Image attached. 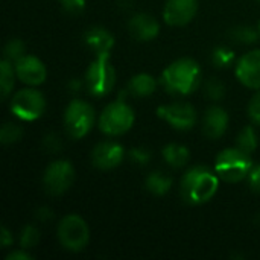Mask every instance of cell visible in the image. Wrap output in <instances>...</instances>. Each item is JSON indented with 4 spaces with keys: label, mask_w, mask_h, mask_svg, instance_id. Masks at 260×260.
<instances>
[{
    "label": "cell",
    "mask_w": 260,
    "mask_h": 260,
    "mask_svg": "<svg viewBox=\"0 0 260 260\" xmlns=\"http://www.w3.org/2000/svg\"><path fill=\"white\" fill-rule=\"evenodd\" d=\"M203 79L200 64L192 58H180L171 62L161 73V85L171 94L187 96L192 94Z\"/></svg>",
    "instance_id": "1"
},
{
    "label": "cell",
    "mask_w": 260,
    "mask_h": 260,
    "mask_svg": "<svg viewBox=\"0 0 260 260\" xmlns=\"http://www.w3.org/2000/svg\"><path fill=\"white\" fill-rule=\"evenodd\" d=\"M219 189V177L215 171L206 166H193L186 171L181 178L183 200L192 206L209 203Z\"/></svg>",
    "instance_id": "2"
},
{
    "label": "cell",
    "mask_w": 260,
    "mask_h": 260,
    "mask_svg": "<svg viewBox=\"0 0 260 260\" xmlns=\"http://www.w3.org/2000/svg\"><path fill=\"white\" fill-rule=\"evenodd\" d=\"M251 155L236 148H227L218 154L215 161V172L219 180L225 183H241L245 180L253 169Z\"/></svg>",
    "instance_id": "3"
},
{
    "label": "cell",
    "mask_w": 260,
    "mask_h": 260,
    "mask_svg": "<svg viewBox=\"0 0 260 260\" xmlns=\"http://www.w3.org/2000/svg\"><path fill=\"white\" fill-rule=\"evenodd\" d=\"M134 120L136 116L133 108L123 101H114L102 110L98 125L105 136L117 137L128 133L134 125Z\"/></svg>",
    "instance_id": "4"
},
{
    "label": "cell",
    "mask_w": 260,
    "mask_h": 260,
    "mask_svg": "<svg viewBox=\"0 0 260 260\" xmlns=\"http://www.w3.org/2000/svg\"><path fill=\"white\" fill-rule=\"evenodd\" d=\"M85 85L91 96L104 98L116 85V70L110 62V55L96 56L85 72Z\"/></svg>",
    "instance_id": "5"
},
{
    "label": "cell",
    "mask_w": 260,
    "mask_h": 260,
    "mask_svg": "<svg viewBox=\"0 0 260 260\" xmlns=\"http://www.w3.org/2000/svg\"><path fill=\"white\" fill-rule=\"evenodd\" d=\"M56 236L64 250L70 253H79L90 242V229L85 219L79 215H67L59 221Z\"/></svg>",
    "instance_id": "6"
},
{
    "label": "cell",
    "mask_w": 260,
    "mask_h": 260,
    "mask_svg": "<svg viewBox=\"0 0 260 260\" xmlns=\"http://www.w3.org/2000/svg\"><path fill=\"white\" fill-rule=\"evenodd\" d=\"M94 123H96V111L88 102L82 99H73L67 105L64 111V128L69 137L75 140L82 139L91 131Z\"/></svg>",
    "instance_id": "7"
},
{
    "label": "cell",
    "mask_w": 260,
    "mask_h": 260,
    "mask_svg": "<svg viewBox=\"0 0 260 260\" xmlns=\"http://www.w3.org/2000/svg\"><path fill=\"white\" fill-rule=\"evenodd\" d=\"M9 110L17 119L32 122L43 116L46 110V99L43 93L35 88H23L12 96Z\"/></svg>",
    "instance_id": "8"
},
{
    "label": "cell",
    "mask_w": 260,
    "mask_h": 260,
    "mask_svg": "<svg viewBox=\"0 0 260 260\" xmlns=\"http://www.w3.org/2000/svg\"><path fill=\"white\" fill-rule=\"evenodd\" d=\"M75 181V168L67 160L52 161L43 174V186L49 195L59 197L66 193Z\"/></svg>",
    "instance_id": "9"
},
{
    "label": "cell",
    "mask_w": 260,
    "mask_h": 260,
    "mask_svg": "<svg viewBox=\"0 0 260 260\" xmlns=\"http://www.w3.org/2000/svg\"><path fill=\"white\" fill-rule=\"evenodd\" d=\"M160 119L178 131H189L197 123V110L189 102H174L157 108Z\"/></svg>",
    "instance_id": "10"
},
{
    "label": "cell",
    "mask_w": 260,
    "mask_h": 260,
    "mask_svg": "<svg viewBox=\"0 0 260 260\" xmlns=\"http://www.w3.org/2000/svg\"><path fill=\"white\" fill-rule=\"evenodd\" d=\"M238 81L251 90H260V49L244 53L235 67Z\"/></svg>",
    "instance_id": "11"
},
{
    "label": "cell",
    "mask_w": 260,
    "mask_h": 260,
    "mask_svg": "<svg viewBox=\"0 0 260 260\" xmlns=\"http://www.w3.org/2000/svg\"><path fill=\"white\" fill-rule=\"evenodd\" d=\"M14 67L17 78L29 87H38L47 78V69L44 62L34 55L21 56L18 61L14 62Z\"/></svg>",
    "instance_id": "12"
},
{
    "label": "cell",
    "mask_w": 260,
    "mask_h": 260,
    "mask_svg": "<svg viewBox=\"0 0 260 260\" xmlns=\"http://www.w3.org/2000/svg\"><path fill=\"white\" fill-rule=\"evenodd\" d=\"M123 146L113 140L98 143L91 151V165L101 171H111L123 160Z\"/></svg>",
    "instance_id": "13"
},
{
    "label": "cell",
    "mask_w": 260,
    "mask_h": 260,
    "mask_svg": "<svg viewBox=\"0 0 260 260\" xmlns=\"http://www.w3.org/2000/svg\"><path fill=\"white\" fill-rule=\"evenodd\" d=\"M198 11V0H168L163 8V20L169 26H186Z\"/></svg>",
    "instance_id": "14"
},
{
    "label": "cell",
    "mask_w": 260,
    "mask_h": 260,
    "mask_svg": "<svg viewBox=\"0 0 260 260\" xmlns=\"http://www.w3.org/2000/svg\"><path fill=\"white\" fill-rule=\"evenodd\" d=\"M128 29L133 38L137 41H151L160 32V24L157 18L146 12H139L133 15L128 21Z\"/></svg>",
    "instance_id": "15"
},
{
    "label": "cell",
    "mask_w": 260,
    "mask_h": 260,
    "mask_svg": "<svg viewBox=\"0 0 260 260\" xmlns=\"http://www.w3.org/2000/svg\"><path fill=\"white\" fill-rule=\"evenodd\" d=\"M229 122H230L229 113L219 105H212L204 113L203 133H204V136H207L212 140L219 139L225 134V131L229 128Z\"/></svg>",
    "instance_id": "16"
},
{
    "label": "cell",
    "mask_w": 260,
    "mask_h": 260,
    "mask_svg": "<svg viewBox=\"0 0 260 260\" xmlns=\"http://www.w3.org/2000/svg\"><path fill=\"white\" fill-rule=\"evenodd\" d=\"M84 41H85L87 47L94 53V56L111 55V50L114 47L113 34L101 26L90 27L84 35Z\"/></svg>",
    "instance_id": "17"
},
{
    "label": "cell",
    "mask_w": 260,
    "mask_h": 260,
    "mask_svg": "<svg viewBox=\"0 0 260 260\" xmlns=\"http://www.w3.org/2000/svg\"><path fill=\"white\" fill-rule=\"evenodd\" d=\"M157 88V79L149 73H139L133 76L126 85V91L136 98H148Z\"/></svg>",
    "instance_id": "18"
},
{
    "label": "cell",
    "mask_w": 260,
    "mask_h": 260,
    "mask_svg": "<svg viewBox=\"0 0 260 260\" xmlns=\"http://www.w3.org/2000/svg\"><path fill=\"white\" fill-rule=\"evenodd\" d=\"M161 155H163L165 161L174 169L184 168L190 160V151L184 145H178V143L166 145L161 151Z\"/></svg>",
    "instance_id": "19"
},
{
    "label": "cell",
    "mask_w": 260,
    "mask_h": 260,
    "mask_svg": "<svg viewBox=\"0 0 260 260\" xmlns=\"http://www.w3.org/2000/svg\"><path fill=\"white\" fill-rule=\"evenodd\" d=\"M145 186L152 195L163 197V195H166L169 192V189L172 186V180L163 172H151L146 177Z\"/></svg>",
    "instance_id": "20"
},
{
    "label": "cell",
    "mask_w": 260,
    "mask_h": 260,
    "mask_svg": "<svg viewBox=\"0 0 260 260\" xmlns=\"http://www.w3.org/2000/svg\"><path fill=\"white\" fill-rule=\"evenodd\" d=\"M15 67L9 59H3L0 62V87H2V99H6L14 88V78H15Z\"/></svg>",
    "instance_id": "21"
},
{
    "label": "cell",
    "mask_w": 260,
    "mask_h": 260,
    "mask_svg": "<svg viewBox=\"0 0 260 260\" xmlns=\"http://www.w3.org/2000/svg\"><path fill=\"white\" fill-rule=\"evenodd\" d=\"M257 134L254 131V128L251 125L245 126L244 129H241V133L238 134L236 139V146L242 151H245L247 154H253L257 148Z\"/></svg>",
    "instance_id": "22"
},
{
    "label": "cell",
    "mask_w": 260,
    "mask_h": 260,
    "mask_svg": "<svg viewBox=\"0 0 260 260\" xmlns=\"http://www.w3.org/2000/svg\"><path fill=\"white\" fill-rule=\"evenodd\" d=\"M23 137V128L18 123L6 122L0 129V142L3 145H12L17 143Z\"/></svg>",
    "instance_id": "23"
},
{
    "label": "cell",
    "mask_w": 260,
    "mask_h": 260,
    "mask_svg": "<svg viewBox=\"0 0 260 260\" xmlns=\"http://www.w3.org/2000/svg\"><path fill=\"white\" fill-rule=\"evenodd\" d=\"M3 53H5V58L6 59H9L11 62H15L21 56L26 55V46H24V43L20 38H12V40H9L6 43Z\"/></svg>",
    "instance_id": "24"
},
{
    "label": "cell",
    "mask_w": 260,
    "mask_h": 260,
    "mask_svg": "<svg viewBox=\"0 0 260 260\" xmlns=\"http://www.w3.org/2000/svg\"><path fill=\"white\" fill-rule=\"evenodd\" d=\"M40 241V232L37 227L34 225H26L23 230H21V235H20V247L24 248V250H29L32 247H35Z\"/></svg>",
    "instance_id": "25"
},
{
    "label": "cell",
    "mask_w": 260,
    "mask_h": 260,
    "mask_svg": "<svg viewBox=\"0 0 260 260\" xmlns=\"http://www.w3.org/2000/svg\"><path fill=\"white\" fill-rule=\"evenodd\" d=\"M232 37H233L238 43L251 44V43H254V41L259 38L260 32H257L254 27H250V26H241V27H236V29L232 32Z\"/></svg>",
    "instance_id": "26"
},
{
    "label": "cell",
    "mask_w": 260,
    "mask_h": 260,
    "mask_svg": "<svg viewBox=\"0 0 260 260\" xmlns=\"http://www.w3.org/2000/svg\"><path fill=\"white\" fill-rule=\"evenodd\" d=\"M233 50H230L229 47H216L213 50V55H212V61L216 67H227L230 66V62H233Z\"/></svg>",
    "instance_id": "27"
},
{
    "label": "cell",
    "mask_w": 260,
    "mask_h": 260,
    "mask_svg": "<svg viewBox=\"0 0 260 260\" xmlns=\"http://www.w3.org/2000/svg\"><path fill=\"white\" fill-rule=\"evenodd\" d=\"M204 91H206V96L207 98H210L212 101H218V99H222L224 98L225 87H224V84L221 81H218L216 78H212L204 85Z\"/></svg>",
    "instance_id": "28"
},
{
    "label": "cell",
    "mask_w": 260,
    "mask_h": 260,
    "mask_svg": "<svg viewBox=\"0 0 260 260\" xmlns=\"http://www.w3.org/2000/svg\"><path fill=\"white\" fill-rule=\"evenodd\" d=\"M248 116L253 123L260 126V90L251 98V101L248 104Z\"/></svg>",
    "instance_id": "29"
},
{
    "label": "cell",
    "mask_w": 260,
    "mask_h": 260,
    "mask_svg": "<svg viewBox=\"0 0 260 260\" xmlns=\"http://www.w3.org/2000/svg\"><path fill=\"white\" fill-rule=\"evenodd\" d=\"M62 9L72 15L81 14L85 8V0H59Z\"/></svg>",
    "instance_id": "30"
},
{
    "label": "cell",
    "mask_w": 260,
    "mask_h": 260,
    "mask_svg": "<svg viewBox=\"0 0 260 260\" xmlns=\"http://www.w3.org/2000/svg\"><path fill=\"white\" fill-rule=\"evenodd\" d=\"M247 178H248V184H250L251 190L260 193V165L253 166V169L250 171Z\"/></svg>",
    "instance_id": "31"
},
{
    "label": "cell",
    "mask_w": 260,
    "mask_h": 260,
    "mask_svg": "<svg viewBox=\"0 0 260 260\" xmlns=\"http://www.w3.org/2000/svg\"><path fill=\"white\" fill-rule=\"evenodd\" d=\"M129 157H131L136 163H139V165H145V163H148L149 158H151V155H149V152H148L146 149H133V151L129 152Z\"/></svg>",
    "instance_id": "32"
},
{
    "label": "cell",
    "mask_w": 260,
    "mask_h": 260,
    "mask_svg": "<svg viewBox=\"0 0 260 260\" xmlns=\"http://www.w3.org/2000/svg\"><path fill=\"white\" fill-rule=\"evenodd\" d=\"M32 256L24 250V248H18V250H14L11 251L8 256H6V260H30Z\"/></svg>",
    "instance_id": "33"
},
{
    "label": "cell",
    "mask_w": 260,
    "mask_h": 260,
    "mask_svg": "<svg viewBox=\"0 0 260 260\" xmlns=\"http://www.w3.org/2000/svg\"><path fill=\"white\" fill-rule=\"evenodd\" d=\"M0 241H2V247H3V248L11 247V245H12V242H14V239H12V233H11L6 227H3V229H2Z\"/></svg>",
    "instance_id": "34"
},
{
    "label": "cell",
    "mask_w": 260,
    "mask_h": 260,
    "mask_svg": "<svg viewBox=\"0 0 260 260\" xmlns=\"http://www.w3.org/2000/svg\"><path fill=\"white\" fill-rule=\"evenodd\" d=\"M55 139H56V137H55L53 134H50V136H47L46 140H44V142L47 143V149H49L50 152H58V149H59L58 145L55 146V142H58V140H55Z\"/></svg>",
    "instance_id": "35"
},
{
    "label": "cell",
    "mask_w": 260,
    "mask_h": 260,
    "mask_svg": "<svg viewBox=\"0 0 260 260\" xmlns=\"http://www.w3.org/2000/svg\"><path fill=\"white\" fill-rule=\"evenodd\" d=\"M259 32H260V24H259Z\"/></svg>",
    "instance_id": "36"
}]
</instances>
